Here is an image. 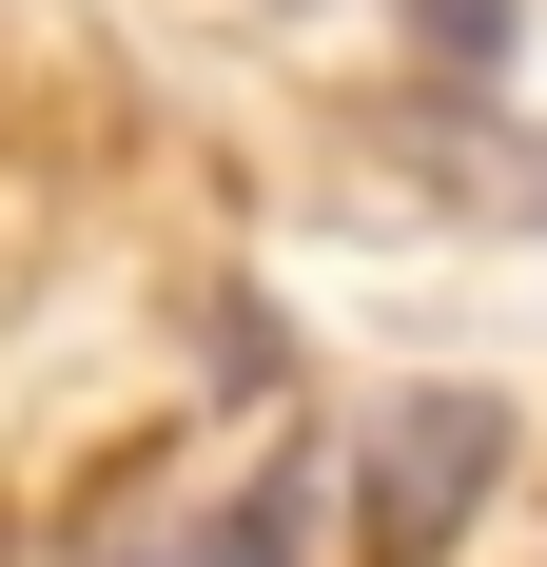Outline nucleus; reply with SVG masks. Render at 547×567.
Wrapping results in <instances>:
<instances>
[{"instance_id":"nucleus-1","label":"nucleus","mask_w":547,"mask_h":567,"mask_svg":"<svg viewBox=\"0 0 547 567\" xmlns=\"http://www.w3.org/2000/svg\"><path fill=\"white\" fill-rule=\"evenodd\" d=\"M489 489H508V411L489 392H391L372 451H352V548H372V567H431Z\"/></svg>"},{"instance_id":"nucleus-2","label":"nucleus","mask_w":547,"mask_h":567,"mask_svg":"<svg viewBox=\"0 0 547 567\" xmlns=\"http://www.w3.org/2000/svg\"><path fill=\"white\" fill-rule=\"evenodd\" d=\"M293 548H313V451H274V470H255V489H235V509H216V528H176V548H157V567H293Z\"/></svg>"}]
</instances>
